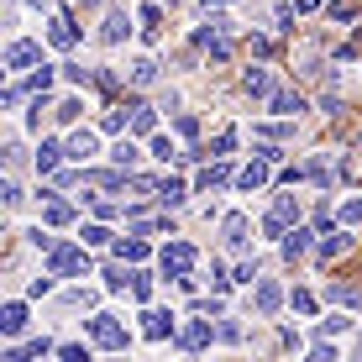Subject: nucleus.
Segmentation results:
<instances>
[{
	"label": "nucleus",
	"mask_w": 362,
	"mask_h": 362,
	"mask_svg": "<svg viewBox=\"0 0 362 362\" xmlns=\"http://www.w3.org/2000/svg\"><path fill=\"white\" fill-rule=\"evenodd\" d=\"M194 47H205V53H210V58L221 64V58L231 53V21H226V16H210L205 27L194 32Z\"/></svg>",
	"instance_id": "1"
},
{
	"label": "nucleus",
	"mask_w": 362,
	"mask_h": 362,
	"mask_svg": "<svg viewBox=\"0 0 362 362\" xmlns=\"http://www.w3.org/2000/svg\"><path fill=\"white\" fill-rule=\"evenodd\" d=\"M47 273H58V279L90 273V257H84V247H53V257H47Z\"/></svg>",
	"instance_id": "2"
},
{
	"label": "nucleus",
	"mask_w": 362,
	"mask_h": 362,
	"mask_svg": "<svg viewBox=\"0 0 362 362\" xmlns=\"http://www.w3.org/2000/svg\"><path fill=\"white\" fill-rule=\"evenodd\" d=\"M294 221H299V199L294 194H279V199H273V210H268V221H263V231L268 236H284Z\"/></svg>",
	"instance_id": "3"
},
{
	"label": "nucleus",
	"mask_w": 362,
	"mask_h": 362,
	"mask_svg": "<svg viewBox=\"0 0 362 362\" xmlns=\"http://www.w3.org/2000/svg\"><path fill=\"white\" fill-rule=\"evenodd\" d=\"M189 268H194V247L189 242H168L163 247V273L168 279H189Z\"/></svg>",
	"instance_id": "4"
},
{
	"label": "nucleus",
	"mask_w": 362,
	"mask_h": 362,
	"mask_svg": "<svg viewBox=\"0 0 362 362\" xmlns=\"http://www.w3.org/2000/svg\"><path fill=\"white\" fill-rule=\"evenodd\" d=\"M90 336H95V346H110V352H121V346H127V331H121L110 315H95V320H90Z\"/></svg>",
	"instance_id": "5"
},
{
	"label": "nucleus",
	"mask_w": 362,
	"mask_h": 362,
	"mask_svg": "<svg viewBox=\"0 0 362 362\" xmlns=\"http://www.w3.org/2000/svg\"><path fill=\"white\" fill-rule=\"evenodd\" d=\"M210 336H216L210 320H189V326L179 331V346H184V352H199V346H210Z\"/></svg>",
	"instance_id": "6"
},
{
	"label": "nucleus",
	"mask_w": 362,
	"mask_h": 362,
	"mask_svg": "<svg viewBox=\"0 0 362 362\" xmlns=\"http://www.w3.org/2000/svg\"><path fill=\"white\" fill-rule=\"evenodd\" d=\"M127 37H132V21H127V11H110V16L100 21V42H110V47H116V42H127Z\"/></svg>",
	"instance_id": "7"
},
{
	"label": "nucleus",
	"mask_w": 362,
	"mask_h": 362,
	"mask_svg": "<svg viewBox=\"0 0 362 362\" xmlns=\"http://www.w3.org/2000/svg\"><path fill=\"white\" fill-rule=\"evenodd\" d=\"M279 305H284V289L273 279H263V284H257V294H252V310H257V315H273Z\"/></svg>",
	"instance_id": "8"
},
{
	"label": "nucleus",
	"mask_w": 362,
	"mask_h": 362,
	"mask_svg": "<svg viewBox=\"0 0 362 362\" xmlns=\"http://www.w3.org/2000/svg\"><path fill=\"white\" fill-rule=\"evenodd\" d=\"M142 336H147V341H163V336H173V315H163V310H147V315H142Z\"/></svg>",
	"instance_id": "9"
},
{
	"label": "nucleus",
	"mask_w": 362,
	"mask_h": 362,
	"mask_svg": "<svg viewBox=\"0 0 362 362\" xmlns=\"http://www.w3.org/2000/svg\"><path fill=\"white\" fill-rule=\"evenodd\" d=\"M0 331H6V336H21V331H27V305H21V299H11V305L0 310Z\"/></svg>",
	"instance_id": "10"
},
{
	"label": "nucleus",
	"mask_w": 362,
	"mask_h": 362,
	"mask_svg": "<svg viewBox=\"0 0 362 362\" xmlns=\"http://www.w3.org/2000/svg\"><path fill=\"white\" fill-rule=\"evenodd\" d=\"M37 58H42V47H37V42H11V47H6V64H11V74H16V69H27V64H37Z\"/></svg>",
	"instance_id": "11"
},
{
	"label": "nucleus",
	"mask_w": 362,
	"mask_h": 362,
	"mask_svg": "<svg viewBox=\"0 0 362 362\" xmlns=\"http://www.w3.org/2000/svg\"><path fill=\"white\" fill-rule=\"evenodd\" d=\"M242 90L252 95V100H268V95H273V79H268V69H247V74H242Z\"/></svg>",
	"instance_id": "12"
},
{
	"label": "nucleus",
	"mask_w": 362,
	"mask_h": 362,
	"mask_svg": "<svg viewBox=\"0 0 362 362\" xmlns=\"http://www.w3.org/2000/svg\"><path fill=\"white\" fill-rule=\"evenodd\" d=\"M95 153H100V136H95V132H79V136L69 142V158H74V163H90Z\"/></svg>",
	"instance_id": "13"
},
{
	"label": "nucleus",
	"mask_w": 362,
	"mask_h": 362,
	"mask_svg": "<svg viewBox=\"0 0 362 362\" xmlns=\"http://www.w3.org/2000/svg\"><path fill=\"white\" fill-rule=\"evenodd\" d=\"M268 105L279 110V116H299V110H305V95H294V90H273V95H268Z\"/></svg>",
	"instance_id": "14"
},
{
	"label": "nucleus",
	"mask_w": 362,
	"mask_h": 362,
	"mask_svg": "<svg viewBox=\"0 0 362 362\" xmlns=\"http://www.w3.org/2000/svg\"><path fill=\"white\" fill-rule=\"evenodd\" d=\"M268 163H273V158H263V153H257V163L247 168V173H242V179H236V184H242L247 194H252V189H263V184H268Z\"/></svg>",
	"instance_id": "15"
},
{
	"label": "nucleus",
	"mask_w": 362,
	"mask_h": 362,
	"mask_svg": "<svg viewBox=\"0 0 362 362\" xmlns=\"http://www.w3.org/2000/svg\"><path fill=\"white\" fill-rule=\"evenodd\" d=\"M47 42H53V47H74V42H79L74 21H69V16H53V32H47Z\"/></svg>",
	"instance_id": "16"
},
{
	"label": "nucleus",
	"mask_w": 362,
	"mask_h": 362,
	"mask_svg": "<svg viewBox=\"0 0 362 362\" xmlns=\"http://www.w3.org/2000/svg\"><path fill=\"white\" fill-rule=\"evenodd\" d=\"M69 158V147H58V142H42V153H37V173H53L58 163Z\"/></svg>",
	"instance_id": "17"
},
{
	"label": "nucleus",
	"mask_w": 362,
	"mask_h": 362,
	"mask_svg": "<svg viewBox=\"0 0 362 362\" xmlns=\"http://www.w3.org/2000/svg\"><path fill=\"white\" fill-rule=\"evenodd\" d=\"M42 221H47V226H69V221H74V205H64V199H53V194H47Z\"/></svg>",
	"instance_id": "18"
},
{
	"label": "nucleus",
	"mask_w": 362,
	"mask_h": 362,
	"mask_svg": "<svg viewBox=\"0 0 362 362\" xmlns=\"http://www.w3.org/2000/svg\"><path fill=\"white\" fill-rule=\"evenodd\" d=\"M346 247H352V236H341V231H336V236H326V242L315 247V257H320V263H331V257H341Z\"/></svg>",
	"instance_id": "19"
},
{
	"label": "nucleus",
	"mask_w": 362,
	"mask_h": 362,
	"mask_svg": "<svg viewBox=\"0 0 362 362\" xmlns=\"http://www.w3.org/2000/svg\"><path fill=\"white\" fill-rule=\"evenodd\" d=\"M299 252H310V231H305V226L284 231V257H299Z\"/></svg>",
	"instance_id": "20"
},
{
	"label": "nucleus",
	"mask_w": 362,
	"mask_h": 362,
	"mask_svg": "<svg viewBox=\"0 0 362 362\" xmlns=\"http://www.w3.org/2000/svg\"><path fill=\"white\" fill-rule=\"evenodd\" d=\"M158 199H163L168 210H179L184 205V179H163V184H158Z\"/></svg>",
	"instance_id": "21"
},
{
	"label": "nucleus",
	"mask_w": 362,
	"mask_h": 362,
	"mask_svg": "<svg viewBox=\"0 0 362 362\" xmlns=\"http://www.w3.org/2000/svg\"><path fill=\"white\" fill-rule=\"evenodd\" d=\"M247 231H252V226H247V216H226V242L231 247H247Z\"/></svg>",
	"instance_id": "22"
},
{
	"label": "nucleus",
	"mask_w": 362,
	"mask_h": 362,
	"mask_svg": "<svg viewBox=\"0 0 362 362\" xmlns=\"http://www.w3.org/2000/svg\"><path fill=\"white\" fill-rule=\"evenodd\" d=\"M153 79H158V64H153V58H136V64H132V84H142V90H147Z\"/></svg>",
	"instance_id": "23"
},
{
	"label": "nucleus",
	"mask_w": 362,
	"mask_h": 362,
	"mask_svg": "<svg viewBox=\"0 0 362 362\" xmlns=\"http://www.w3.org/2000/svg\"><path fill=\"white\" fill-rule=\"evenodd\" d=\"M153 127H158V110L153 105H136L132 110V132H153Z\"/></svg>",
	"instance_id": "24"
},
{
	"label": "nucleus",
	"mask_w": 362,
	"mask_h": 362,
	"mask_svg": "<svg viewBox=\"0 0 362 362\" xmlns=\"http://www.w3.org/2000/svg\"><path fill=\"white\" fill-rule=\"evenodd\" d=\"M110 158H116V168H132L142 153H136V142H127V136H121V142H116V153H110Z\"/></svg>",
	"instance_id": "25"
},
{
	"label": "nucleus",
	"mask_w": 362,
	"mask_h": 362,
	"mask_svg": "<svg viewBox=\"0 0 362 362\" xmlns=\"http://www.w3.org/2000/svg\"><path fill=\"white\" fill-rule=\"evenodd\" d=\"M116 252L132 257V263H142V257H147V242H142V236H132V242H116Z\"/></svg>",
	"instance_id": "26"
},
{
	"label": "nucleus",
	"mask_w": 362,
	"mask_h": 362,
	"mask_svg": "<svg viewBox=\"0 0 362 362\" xmlns=\"http://www.w3.org/2000/svg\"><path fill=\"white\" fill-rule=\"evenodd\" d=\"M346 331H352L346 315H326V320H320V336H346Z\"/></svg>",
	"instance_id": "27"
},
{
	"label": "nucleus",
	"mask_w": 362,
	"mask_h": 362,
	"mask_svg": "<svg viewBox=\"0 0 362 362\" xmlns=\"http://www.w3.org/2000/svg\"><path fill=\"white\" fill-rule=\"evenodd\" d=\"M331 299H341V305H362V289H352V284H331Z\"/></svg>",
	"instance_id": "28"
},
{
	"label": "nucleus",
	"mask_w": 362,
	"mask_h": 362,
	"mask_svg": "<svg viewBox=\"0 0 362 362\" xmlns=\"http://www.w3.org/2000/svg\"><path fill=\"white\" fill-rule=\"evenodd\" d=\"M58 357H64V362H84V357H90V346H84V341H64V346H58Z\"/></svg>",
	"instance_id": "29"
},
{
	"label": "nucleus",
	"mask_w": 362,
	"mask_h": 362,
	"mask_svg": "<svg viewBox=\"0 0 362 362\" xmlns=\"http://www.w3.org/2000/svg\"><path fill=\"white\" fill-rule=\"evenodd\" d=\"M216 184H226V168H205V173H199V189H216Z\"/></svg>",
	"instance_id": "30"
},
{
	"label": "nucleus",
	"mask_w": 362,
	"mask_h": 362,
	"mask_svg": "<svg viewBox=\"0 0 362 362\" xmlns=\"http://www.w3.org/2000/svg\"><path fill=\"white\" fill-rule=\"evenodd\" d=\"M47 84H53V69H37L32 79H27V90H37V95H47Z\"/></svg>",
	"instance_id": "31"
},
{
	"label": "nucleus",
	"mask_w": 362,
	"mask_h": 362,
	"mask_svg": "<svg viewBox=\"0 0 362 362\" xmlns=\"http://www.w3.org/2000/svg\"><path fill=\"white\" fill-rule=\"evenodd\" d=\"M153 153L168 163V158H179V147H173V136H153Z\"/></svg>",
	"instance_id": "32"
},
{
	"label": "nucleus",
	"mask_w": 362,
	"mask_h": 362,
	"mask_svg": "<svg viewBox=\"0 0 362 362\" xmlns=\"http://www.w3.org/2000/svg\"><path fill=\"white\" fill-rule=\"evenodd\" d=\"M132 294L136 299H153V279H147V273H132Z\"/></svg>",
	"instance_id": "33"
},
{
	"label": "nucleus",
	"mask_w": 362,
	"mask_h": 362,
	"mask_svg": "<svg viewBox=\"0 0 362 362\" xmlns=\"http://www.w3.org/2000/svg\"><path fill=\"white\" fill-rule=\"evenodd\" d=\"M53 279H58V273H47V279H32V284H27V294H32V299H42V294H53Z\"/></svg>",
	"instance_id": "34"
},
{
	"label": "nucleus",
	"mask_w": 362,
	"mask_h": 362,
	"mask_svg": "<svg viewBox=\"0 0 362 362\" xmlns=\"http://www.w3.org/2000/svg\"><path fill=\"white\" fill-rule=\"evenodd\" d=\"M105 242H110L105 226H84V247H105Z\"/></svg>",
	"instance_id": "35"
},
{
	"label": "nucleus",
	"mask_w": 362,
	"mask_h": 362,
	"mask_svg": "<svg viewBox=\"0 0 362 362\" xmlns=\"http://www.w3.org/2000/svg\"><path fill=\"white\" fill-rule=\"evenodd\" d=\"M127 279H132V273H121V268H110V273H105V289H110V294H121V289H127Z\"/></svg>",
	"instance_id": "36"
},
{
	"label": "nucleus",
	"mask_w": 362,
	"mask_h": 362,
	"mask_svg": "<svg viewBox=\"0 0 362 362\" xmlns=\"http://www.w3.org/2000/svg\"><path fill=\"white\" fill-rule=\"evenodd\" d=\"M79 110H84V105H79V100H64V105H58V110H53V116H58V121H79Z\"/></svg>",
	"instance_id": "37"
},
{
	"label": "nucleus",
	"mask_w": 362,
	"mask_h": 362,
	"mask_svg": "<svg viewBox=\"0 0 362 362\" xmlns=\"http://www.w3.org/2000/svg\"><path fill=\"white\" fill-rule=\"evenodd\" d=\"M231 147H236V132H231V127H226V132H216V153H221V158H226V153H231Z\"/></svg>",
	"instance_id": "38"
},
{
	"label": "nucleus",
	"mask_w": 362,
	"mask_h": 362,
	"mask_svg": "<svg viewBox=\"0 0 362 362\" xmlns=\"http://www.w3.org/2000/svg\"><path fill=\"white\" fill-rule=\"evenodd\" d=\"M341 221H346V226H352V221H362V199H346V205H341Z\"/></svg>",
	"instance_id": "39"
},
{
	"label": "nucleus",
	"mask_w": 362,
	"mask_h": 362,
	"mask_svg": "<svg viewBox=\"0 0 362 362\" xmlns=\"http://www.w3.org/2000/svg\"><path fill=\"white\" fill-rule=\"evenodd\" d=\"M294 310H299V315H315V299H310L305 289H299V294H294Z\"/></svg>",
	"instance_id": "40"
},
{
	"label": "nucleus",
	"mask_w": 362,
	"mask_h": 362,
	"mask_svg": "<svg viewBox=\"0 0 362 362\" xmlns=\"http://www.w3.org/2000/svg\"><path fill=\"white\" fill-rule=\"evenodd\" d=\"M42 352H53V341H47V336H37V341H27V357H42Z\"/></svg>",
	"instance_id": "41"
},
{
	"label": "nucleus",
	"mask_w": 362,
	"mask_h": 362,
	"mask_svg": "<svg viewBox=\"0 0 362 362\" xmlns=\"http://www.w3.org/2000/svg\"><path fill=\"white\" fill-rule=\"evenodd\" d=\"M0 194H6V205H21V184L16 179H6V189H0Z\"/></svg>",
	"instance_id": "42"
},
{
	"label": "nucleus",
	"mask_w": 362,
	"mask_h": 362,
	"mask_svg": "<svg viewBox=\"0 0 362 362\" xmlns=\"http://www.w3.org/2000/svg\"><path fill=\"white\" fill-rule=\"evenodd\" d=\"M216 336H221V341H242V326H236V320H226V326H221Z\"/></svg>",
	"instance_id": "43"
},
{
	"label": "nucleus",
	"mask_w": 362,
	"mask_h": 362,
	"mask_svg": "<svg viewBox=\"0 0 362 362\" xmlns=\"http://www.w3.org/2000/svg\"><path fill=\"white\" fill-rule=\"evenodd\" d=\"M315 6H326V0H294V11H315Z\"/></svg>",
	"instance_id": "44"
},
{
	"label": "nucleus",
	"mask_w": 362,
	"mask_h": 362,
	"mask_svg": "<svg viewBox=\"0 0 362 362\" xmlns=\"http://www.w3.org/2000/svg\"><path fill=\"white\" fill-rule=\"evenodd\" d=\"M27 6H32V11H42V6H47V0H27Z\"/></svg>",
	"instance_id": "45"
}]
</instances>
